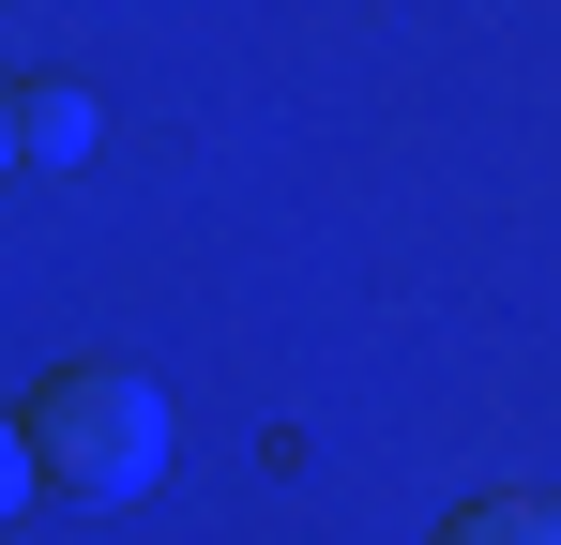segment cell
I'll return each instance as SVG.
<instances>
[{
	"label": "cell",
	"mask_w": 561,
	"mask_h": 545,
	"mask_svg": "<svg viewBox=\"0 0 561 545\" xmlns=\"http://www.w3.org/2000/svg\"><path fill=\"white\" fill-rule=\"evenodd\" d=\"M31 454H46V485H77V500H137V485L168 469V394H152L137 363H61V379L31 394Z\"/></svg>",
	"instance_id": "6da1fadb"
},
{
	"label": "cell",
	"mask_w": 561,
	"mask_h": 545,
	"mask_svg": "<svg viewBox=\"0 0 561 545\" xmlns=\"http://www.w3.org/2000/svg\"><path fill=\"white\" fill-rule=\"evenodd\" d=\"M440 545H561V500L547 485H485V500L440 515Z\"/></svg>",
	"instance_id": "7a4b0ae2"
},
{
	"label": "cell",
	"mask_w": 561,
	"mask_h": 545,
	"mask_svg": "<svg viewBox=\"0 0 561 545\" xmlns=\"http://www.w3.org/2000/svg\"><path fill=\"white\" fill-rule=\"evenodd\" d=\"M31 485H46V454H31V409H0V515H15Z\"/></svg>",
	"instance_id": "3957f363"
},
{
	"label": "cell",
	"mask_w": 561,
	"mask_h": 545,
	"mask_svg": "<svg viewBox=\"0 0 561 545\" xmlns=\"http://www.w3.org/2000/svg\"><path fill=\"white\" fill-rule=\"evenodd\" d=\"M0 152H15V106H0Z\"/></svg>",
	"instance_id": "277c9868"
}]
</instances>
